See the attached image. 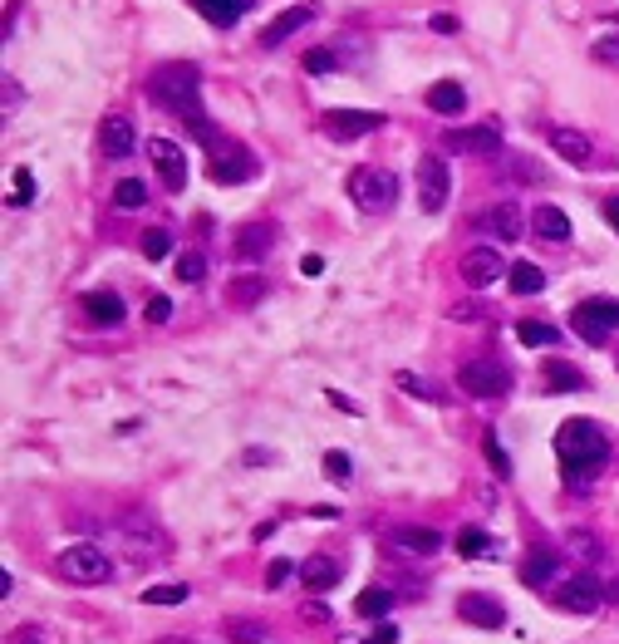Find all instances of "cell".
Returning a JSON list of instances; mask_svg holds the SVG:
<instances>
[{
  "label": "cell",
  "mask_w": 619,
  "mask_h": 644,
  "mask_svg": "<svg viewBox=\"0 0 619 644\" xmlns=\"http://www.w3.org/2000/svg\"><path fill=\"white\" fill-rule=\"evenodd\" d=\"M374 644H398V630H394V625H379V635H374Z\"/></svg>",
  "instance_id": "cell-52"
},
{
  "label": "cell",
  "mask_w": 619,
  "mask_h": 644,
  "mask_svg": "<svg viewBox=\"0 0 619 644\" xmlns=\"http://www.w3.org/2000/svg\"><path fill=\"white\" fill-rule=\"evenodd\" d=\"M256 173H261L256 153H246L241 143H231V138H222V133L207 138V177H212V182L241 187V182H251Z\"/></svg>",
  "instance_id": "cell-3"
},
{
  "label": "cell",
  "mask_w": 619,
  "mask_h": 644,
  "mask_svg": "<svg viewBox=\"0 0 619 644\" xmlns=\"http://www.w3.org/2000/svg\"><path fill=\"white\" fill-rule=\"evenodd\" d=\"M55 571L69 581V586H104L113 581V561L94 546V541H84V546H69V551H59L55 556Z\"/></svg>",
  "instance_id": "cell-4"
},
{
  "label": "cell",
  "mask_w": 619,
  "mask_h": 644,
  "mask_svg": "<svg viewBox=\"0 0 619 644\" xmlns=\"http://www.w3.org/2000/svg\"><path fill=\"white\" fill-rule=\"evenodd\" d=\"M40 640H45V635H40L35 625H25V630H15V635H10V644H40Z\"/></svg>",
  "instance_id": "cell-48"
},
{
  "label": "cell",
  "mask_w": 619,
  "mask_h": 644,
  "mask_svg": "<svg viewBox=\"0 0 619 644\" xmlns=\"http://www.w3.org/2000/svg\"><path fill=\"white\" fill-rule=\"evenodd\" d=\"M482 227H487V232L497 236V241H521V232H526V222H521V207H516V202H502V207H487Z\"/></svg>",
  "instance_id": "cell-21"
},
{
  "label": "cell",
  "mask_w": 619,
  "mask_h": 644,
  "mask_svg": "<svg viewBox=\"0 0 619 644\" xmlns=\"http://www.w3.org/2000/svg\"><path fill=\"white\" fill-rule=\"evenodd\" d=\"M300 271H305V276H320V271H325V261H320V256H305V261H300Z\"/></svg>",
  "instance_id": "cell-49"
},
{
  "label": "cell",
  "mask_w": 619,
  "mask_h": 644,
  "mask_svg": "<svg viewBox=\"0 0 619 644\" xmlns=\"http://www.w3.org/2000/svg\"><path fill=\"white\" fill-rule=\"evenodd\" d=\"M433 30H443V35H452V30H457V20H452V15H433Z\"/></svg>",
  "instance_id": "cell-53"
},
{
  "label": "cell",
  "mask_w": 619,
  "mask_h": 644,
  "mask_svg": "<svg viewBox=\"0 0 619 644\" xmlns=\"http://www.w3.org/2000/svg\"><path fill=\"white\" fill-rule=\"evenodd\" d=\"M546 138H551V148L561 153L570 168H595V143H590V133H580V128H551Z\"/></svg>",
  "instance_id": "cell-13"
},
{
  "label": "cell",
  "mask_w": 619,
  "mask_h": 644,
  "mask_svg": "<svg viewBox=\"0 0 619 644\" xmlns=\"http://www.w3.org/2000/svg\"><path fill=\"white\" fill-rule=\"evenodd\" d=\"M531 227H536V236H546V241H570V217H565L561 207H536L531 212Z\"/></svg>",
  "instance_id": "cell-24"
},
{
  "label": "cell",
  "mask_w": 619,
  "mask_h": 644,
  "mask_svg": "<svg viewBox=\"0 0 619 644\" xmlns=\"http://www.w3.org/2000/svg\"><path fill=\"white\" fill-rule=\"evenodd\" d=\"M305 620H330V610H325L320 600H310V605H305Z\"/></svg>",
  "instance_id": "cell-50"
},
{
  "label": "cell",
  "mask_w": 619,
  "mask_h": 644,
  "mask_svg": "<svg viewBox=\"0 0 619 644\" xmlns=\"http://www.w3.org/2000/svg\"><path fill=\"white\" fill-rule=\"evenodd\" d=\"M457 551H462V556H487V551H497V546H492V536L482 527H467L457 536Z\"/></svg>",
  "instance_id": "cell-36"
},
{
  "label": "cell",
  "mask_w": 619,
  "mask_h": 644,
  "mask_svg": "<svg viewBox=\"0 0 619 644\" xmlns=\"http://www.w3.org/2000/svg\"><path fill=\"white\" fill-rule=\"evenodd\" d=\"M556 571H561V551H551V546H536V551L521 561V581H526V586H546Z\"/></svg>",
  "instance_id": "cell-22"
},
{
  "label": "cell",
  "mask_w": 619,
  "mask_h": 644,
  "mask_svg": "<svg viewBox=\"0 0 619 644\" xmlns=\"http://www.w3.org/2000/svg\"><path fill=\"white\" fill-rule=\"evenodd\" d=\"M133 143H138V133H133V123H128L123 114H109L104 123H99V148H104L109 158H128Z\"/></svg>",
  "instance_id": "cell-19"
},
{
  "label": "cell",
  "mask_w": 619,
  "mask_h": 644,
  "mask_svg": "<svg viewBox=\"0 0 619 644\" xmlns=\"http://www.w3.org/2000/svg\"><path fill=\"white\" fill-rule=\"evenodd\" d=\"M482 453H487V463H492V472H497V477L507 482V477H511V458H507V453H502V443H497L492 433L482 438Z\"/></svg>",
  "instance_id": "cell-41"
},
{
  "label": "cell",
  "mask_w": 619,
  "mask_h": 644,
  "mask_svg": "<svg viewBox=\"0 0 619 644\" xmlns=\"http://www.w3.org/2000/svg\"><path fill=\"white\" fill-rule=\"evenodd\" d=\"M168 644H182V640H168Z\"/></svg>",
  "instance_id": "cell-55"
},
{
  "label": "cell",
  "mask_w": 619,
  "mask_h": 644,
  "mask_svg": "<svg viewBox=\"0 0 619 644\" xmlns=\"http://www.w3.org/2000/svg\"><path fill=\"white\" fill-rule=\"evenodd\" d=\"M546 389H585V379L565 364H546Z\"/></svg>",
  "instance_id": "cell-40"
},
{
  "label": "cell",
  "mask_w": 619,
  "mask_h": 644,
  "mask_svg": "<svg viewBox=\"0 0 619 644\" xmlns=\"http://www.w3.org/2000/svg\"><path fill=\"white\" fill-rule=\"evenodd\" d=\"M290 571H300V566H290V561H276V566L266 571V586H271V590L285 586V581H290Z\"/></svg>",
  "instance_id": "cell-43"
},
{
  "label": "cell",
  "mask_w": 619,
  "mask_h": 644,
  "mask_svg": "<svg viewBox=\"0 0 619 644\" xmlns=\"http://www.w3.org/2000/svg\"><path fill=\"white\" fill-rule=\"evenodd\" d=\"M394 384H398V389H403V394H418L423 404H443V394H438V389H433L428 379H418V374H408V369H403V374H394Z\"/></svg>",
  "instance_id": "cell-34"
},
{
  "label": "cell",
  "mask_w": 619,
  "mask_h": 644,
  "mask_svg": "<svg viewBox=\"0 0 619 644\" xmlns=\"http://www.w3.org/2000/svg\"><path fill=\"white\" fill-rule=\"evenodd\" d=\"M148 202V187L138 182V177H123L118 187H113V207H123V212H138Z\"/></svg>",
  "instance_id": "cell-31"
},
{
  "label": "cell",
  "mask_w": 619,
  "mask_h": 644,
  "mask_svg": "<svg viewBox=\"0 0 619 644\" xmlns=\"http://www.w3.org/2000/svg\"><path fill=\"white\" fill-rule=\"evenodd\" d=\"M168 251H172V236L163 232V227L143 232V256H148V261H168Z\"/></svg>",
  "instance_id": "cell-39"
},
{
  "label": "cell",
  "mask_w": 619,
  "mask_h": 644,
  "mask_svg": "<svg viewBox=\"0 0 619 644\" xmlns=\"http://www.w3.org/2000/svg\"><path fill=\"white\" fill-rule=\"evenodd\" d=\"M344 187H349L354 207H364V212H389L398 202V177L389 168H354Z\"/></svg>",
  "instance_id": "cell-5"
},
{
  "label": "cell",
  "mask_w": 619,
  "mask_h": 644,
  "mask_svg": "<svg viewBox=\"0 0 619 644\" xmlns=\"http://www.w3.org/2000/svg\"><path fill=\"white\" fill-rule=\"evenodd\" d=\"M448 192H452L448 163H443L438 153H423V158H418V207H423V212H443V207H448Z\"/></svg>",
  "instance_id": "cell-8"
},
{
  "label": "cell",
  "mask_w": 619,
  "mask_h": 644,
  "mask_svg": "<svg viewBox=\"0 0 619 644\" xmlns=\"http://www.w3.org/2000/svg\"><path fill=\"white\" fill-rule=\"evenodd\" d=\"M502 276H507V261H502L497 246H472V251L462 256V281H467L472 291H487V286H497Z\"/></svg>",
  "instance_id": "cell-9"
},
{
  "label": "cell",
  "mask_w": 619,
  "mask_h": 644,
  "mask_svg": "<svg viewBox=\"0 0 619 644\" xmlns=\"http://www.w3.org/2000/svg\"><path fill=\"white\" fill-rule=\"evenodd\" d=\"M389 610H394L389 590H359V600H354V615H364V620H384Z\"/></svg>",
  "instance_id": "cell-30"
},
{
  "label": "cell",
  "mask_w": 619,
  "mask_h": 644,
  "mask_svg": "<svg viewBox=\"0 0 619 644\" xmlns=\"http://www.w3.org/2000/svg\"><path fill=\"white\" fill-rule=\"evenodd\" d=\"M315 20V5H295V10H285V15H276L266 30H261V50H281L285 40L300 30V25H310Z\"/></svg>",
  "instance_id": "cell-17"
},
{
  "label": "cell",
  "mask_w": 619,
  "mask_h": 644,
  "mask_svg": "<svg viewBox=\"0 0 619 644\" xmlns=\"http://www.w3.org/2000/svg\"><path fill=\"white\" fill-rule=\"evenodd\" d=\"M168 315H172V300H163V295H153V300H148V320H153V325H163Z\"/></svg>",
  "instance_id": "cell-44"
},
{
  "label": "cell",
  "mask_w": 619,
  "mask_h": 644,
  "mask_svg": "<svg viewBox=\"0 0 619 644\" xmlns=\"http://www.w3.org/2000/svg\"><path fill=\"white\" fill-rule=\"evenodd\" d=\"M339 576H344V566H339L335 556H310V561H300V581H305V590H310V595L335 590Z\"/></svg>",
  "instance_id": "cell-18"
},
{
  "label": "cell",
  "mask_w": 619,
  "mask_h": 644,
  "mask_svg": "<svg viewBox=\"0 0 619 644\" xmlns=\"http://www.w3.org/2000/svg\"><path fill=\"white\" fill-rule=\"evenodd\" d=\"M325 472H335V477H349V458H344V453H325Z\"/></svg>",
  "instance_id": "cell-46"
},
{
  "label": "cell",
  "mask_w": 619,
  "mask_h": 644,
  "mask_svg": "<svg viewBox=\"0 0 619 644\" xmlns=\"http://www.w3.org/2000/svg\"><path fill=\"white\" fill-rule=\"evenodd\" d=\"M570 330L585 340V345H605L619 330V300H580L570 310Z\"/></svg>",
  "instance_id": "cell-6"
},
{
  "label": "cell",
  "mask_w": 619,
  "mask_h": 644,
  "mask_svg": "<svg viewBox=\"0 0 619 644\" xmlns=\"http://www.w3.org/2000/svg\"><path fill=\"white\" fill-rule=\"evenodd\" d=\"M305 69H310V74H330V69H339V55L330 45H325V50H310V55H305Z\"/></svg>",
  "instance_id": "cell-42"
},
{
  "label": "cell",
  "mask_w": 619,
  "mask_h": 644,
  "mask_svg": "<svg viewBox=\"0 0 619 644\" xmlns=\"http://www.w3.org/2000/svg\"><path fill=\"white\" fill-rule=\"evenodd\" d=\"M84 310H89V315H94L99 325H123V315H128V310H123V300H118L113 291L84 295Z\"/></svg>",
  "instance_id": "cell-25"
},
{
  "label": "cell",
  "mask_w": 619,
  "mask_h": 644,
  "mask_svg": "<svg viewBox=\"0 0 619 644\" xmlns=\"http://www.w3.org/2000/svg\"><path fill=\"white\" fill-rule=\"evenodd\" d=\"M605 600H610V605H619V576H615V581H605Z\"/></svg>",
  "instance_id": "cell-54"
},
{
  "label": "cell",
  "mask_w": 619,
  "mask_h": 644,
  "mask_svg": "<svg viewBox=\"0 0 619 644\" xmlns=\"http://www.w3.org/2000/svg\"><path fill=\"white\" fill-rule=\"evenodd\" d=\"M507 281H511V291L516 295H541L546 291V271L536 266V261H516L507 271Z\"/></svg>",
  "instance_id": "cell-27"
},
{
  "label": "cell",
  "mask_w": 619,
  "mask_h": 644,
  "mask_svg": "<svg viewBox=\"0 0 619 644\" xmlns=\"http://www.w3.org/2000/svg\"><path fill=\"white\" fill-rule=\"evenodd\" d=\"M600 600H605V586H600L590 571H585V576H570V581L561 586V605L570 610V615H590Z\"/></svg>",
  "instance_id": "cell-15"
},
{
  "label": "cell",
  "mask_w": 619,
  "mask_h": 644,
  "mask_svg": "<svg viewBox=\"0 0 619 644\" xmlns=\"http://www.w3.org/2000/svg\"><path fill=\"white\" fill-rule=\"evenodd\" d=\"M565 551L580 556V561H600V556H605V546H600L590 531H570V536H565Z\"/></svg>",
  "instance_id": "cell-33"
},
{
  "label": "cell",
  "mask_w": 619,
  "mask_h": 644,
  "mask_svg": "<svg viewBox=\"0 0 619 644\" xmlns=\"http://www.w3.org/2000/svg\"><path fill=\"white\" fill-rule=\"evenodd\" d=\"M448 148H452V153H497V148H502V128H492V123H477V128H452Z\"/></svg>",
  "instance_id": "cell-16"
},
{
  "label": "cell",
  "mask_w": 619,
  "mask_h": 644,
  "mask_svg": "<svg viewBox=\"0 0 619 644\" xmlns=\"http://www.w3.org/2000/svg\"><path fill=\"white\" fill-rule=\"evenodd\" d=\"M226 640L231 644H266V625H261V620H226Z\"/></svg>",
  "instance_id": "cell-32"
},
{
  "label": "cell",
  "mask_w": 619,
  "mask_h": 644,
  "mask_svg": "<svg viewBox=\"0 0 619 644\" xmlns=\"http://www.w3.org/2000/svg\"><path fill=\"white\" fill-rule=\"evenodd\" d=\"M35 202V177L30 168H15V182H10V207H30Z\"/></svg>",
  "instance_id": "cell-38"
},
{
  "label": "cell",
  "mask_w": 619,
  "mask_h": 644,
  "mask_svg": "<svg viewBox=\"0 0 619 644\" xmlns=\"http://www.w3.org/2000/svg\"><path fill=\"white\" fill-rule=\"evenodd\" d=\"M428 109H433V114H462V109H467V94H462V84H452V79L433 84V89H428Z\"/></svg>",
  "instance_id": "cell-26"
},
{
  "label": "cell",
  "mask_w": 619,
  "mask_h": 644,
  "mask_svg": "<svg viewBox=\"0 0 619 644\" xmlns=\"http://www.w3.org/2000/svg\"><path fill=\"white\" fill-rule=\"evenodd\" d=\"M271 241H276V227L271 222H246V227H236V256L241 261H261L266 251H271Z\"/></svg>",
  "instance_id": "cell-20"
},
{
  "label": "cell",
  "mask_w": 619,
  "mask_h": 644,
  "mask_svg": "<svg viewBox=\"0 0 619 644\" xmlns=\"http://www.w3.org/2000/svg\"><path fill=\"white\" fill-rule=\"evenodd\" d=\"M148 89H153V99L172 109V114L182 118L202 143L212 138V123L202 114V74H197V64H163V69H153V79H148Z\"/></svg>",
  "instance_id": "cell-1"
},
{
  "label": "cell",
  "mask_w": 619,
  "mask_h": 644,
  "mask_svg": "<svg viewBox=\"0 0 619 644\" xmlns=\"http://www.w3.org/2000/svg\"><path fill=\"white\" fill-rule=\"evenodd\" d=\"M325 399H330V404H335L339 413H359V404H354V399H349V394H339V389H330V394H325Z\"/></svg>",
  "instance_id": "cell-47"
},
{
  "label": "cell",
  "mask_w": 619,
  "mask_h": 644,
  "mask_svg": "<svg viewBox=\"0 0 619 644\" xmlns=\"http://www.w3.org/2000/svg\"><path fill=\"white\" fill-rule=\"evenodd\" d=\"M516 340H521L526 350H546V345L561 340V330L546 325V320H516Z\"/></svg>",
  "instance_id": "cell-28"
},
{
  "label": "cell",
  "mask_w": 619,
  "mask_h": 644,
  "mask_svg": "<svg viewBox=\"0 0 619 644\" xmlns=\"http://www.w3.org/2000/svg\"><path fill=\"white\" fill-rule=\"evenodd\" d=\"M148 158L158 163V173H163V182H168L172 192L187 187V158H182V148H177L172 138H153V143H148Z\"/></svg>",
  "instance_id": "cell-14"
},
{
  "label": "cell",
  "mask_w": 619,
  "mask_h": 644,
  "mask_svg": "<svg viewBox=\"0 0 619 644\" xmlns=\"http://www.w3.org/2000/svg\"><path fill=\"white\" fill-rule=\"evenodd\" d=\"M187 595H192V586H182V581L177 586H148L143 590V605H182Z\"/></svg>",
  "instance_id": "cell-35"
},
{
  "label": "cell",
  "mask_w": 619,
  "mask_h": 644,
  "mask_svg": "<svg viewBox=\"0 0 619 644\" xmlns=\"http://www.w3.org/2000/svg\"><path fill=\"white\" fill-rule=\"evenodd\" d=\"M448 320H487L482 305H448Z\"/></svg>",
  "instance_id": "cell-45"
},
{
  "label": "cell",
  "mask_w": 619,
  "mask_h": 644,
  "mask_svg": "<svg viewBox=\"0 0 619 644\" xmlns=\"http://www.w3.org/2000/svg\"><path fill=\"white\" fill-rule=\"evenodd\" d=\"M202 276H207V261H202V251H182V256H177V281L197 286Z\"/></svg>",
  "instance_id": "cell-37"
},
{
  "label": "cell",
  "mask_w": 619,
  "mask_h": 644,
  "mask_svg": "<svg viewBox=\"0 0 619 644\" xmlns=\"http://www.w3.org/2000/svg\"><path fill=\"white\" fill-rule=\"evenodd\" d=\"M394 546L398 551H413V556H438L443 551V536L428 527H394Z\"/></svg>",
  "instance_id": "cell-23"
},
{
  "label": "cell",
  "mask_w": 619,
  "mask_h": 644,
  "mask_svg": "<svg viewBox=\"0 0 619 644\" xmlns=\"http://www.w3.org/2000/svg\"><path fill=\"white\" fill-rule=\"evenodd\" d=\"M600 212H605V222H610V227H615V232H619V197H615V202H605Z\"/></svg>",
  "instance_id": "cell-51"
},
{
  "label": "cell",
  "mask_w": 619,
  "mask_h": 644,
  "mask_svg": "<svg viewBox=\"0 0 619 644\" xmlns=\"http://www.w3.org/2000/svg\"><path fill=\"white\" fill-rule=\"evenodd\" d=\"M556 453L575 477H590L610 458V438H605V428L595 418H565L561 433H556Z\"/></svg>",
  "instance_id": "cell-2"
},
{
  "label": "cell",
  "mask_w": 619,
  "mask_h": 644,
  "mask_svg": "<svg viewBox=\"0 0 619 644\" xmlns=\"http://www.w3.org/2000/svg\"><path fill=\"white\" fill-rule=\"evenodd\" d=\"M457 384L472 399H502L511 389V374L507 364H497V359H467V364H457Z\"/></svg>",
  "instance_id": "cell-7"
},
{
  "label": "cell",
  "mask_w": 619,
  "mask_h": 644,
  "mask_svg": "<svg viewBox=\"0 0 619 644\" xmlns=\"http://www.w3.org/2000/svg\"><path fill=\"white\" fill-rule=\"evenodd\" d=\"M457 615H462L467 625H482V630H497V625L507 620L502 600H497V595H482V590H467V595L457 600Z\"/></svg>",
  "instance_id": "cell-12"
},
{
  "label": "cell",
  "mask_w": 619,
  "mask_h": 644,
  "mask_svg": "<svg viewBox=\"0 0 619 644\" xmlns=\"http://www.w3.org/2000/svg\"><path fill=\"white\" fill-rule=\"evenodd\" d=\"M118 536H123V546H128L133 556H163V551H168V536H163V527H153L148 517L123 522V527H118Z\"/></svg>",
  "instance_id": "cell-11"
},
{
  "label": "cell",
  "mask_w": 619,
  "mask_h": 644,
  "mask_svg": "<svg viewBox=\"0 0 619 644\" xmlns=\"http://www.w3.org/2000/svg\"><path fill=\"white\" fill-rule=\"evenodd\" d=\"M246 5H251V0H197V10H202L212 25H222V30H231V25L241 20Z\"/></svg>",
  "instance_id": "cell-29"
},
{
  "label": "cell",
  "mask_w": 619,
  "mask_h": 644,
  "mask_svg": "<svg viewBox=\"0 0 619 644\" xmlns=\"http://www.w3.org/2000/svg\"><path fill=\"white\" fill-rule=\"evenodd\" d=\"M320 128H325L335 143H354V138L384 128V114H369V109H330V114L320 118Z\"/></svg>",
  "instance_id": "cell-10"
}]
</instances>
